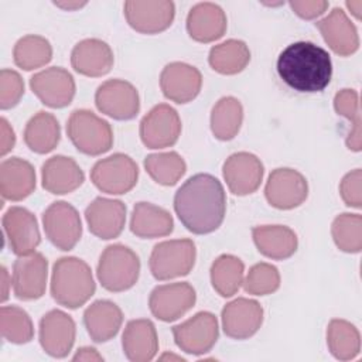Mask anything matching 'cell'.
Returning <instances> with one entry per match:
<instances>
[{"label":"cell","mask_w":362,"mask_h":362,"mask_svg":"<svg viewBox=\"0 0 362 362\" xmlns=\"http://www.w3.org/2000/svg\"><path fill=\"white\" fill-rule=\"evenodd\" d=\"M113 51L102 40L86 38L79 41L71 52L72 68L85 76H103L113 66Z\"/></svg>","instance_id":"cb8c5ba5"},{"label":"cell","mask_w":362,"mask_h":362,"mask_svg":"<svg viewBox=\"0 0 362 362\" xmlns=\"http://www.w3.org/2000/svg\"><path fill=\"white\" fill-rule=\"evenodd\" d=\"M123 10L129 25L141 34H157L167 30L175 16V6L168 0H129Z\"/></svg>","instance_id":"2e32d148"},{"label":"cell","mask_w":362,"mask_h":362,"mask_svg":"<svg viewBox=\"0 0 362 362\" xmlns=\"http://www.w3.org/2000/svg\"><path fill=\"white\" fill-rule=\"evenodd\" d=\"M3 229L11 252L17 256L30 255L41 242L35 216L23 206H11L3 215Z\"/></svg>","instance_id":"e0dca14e"},{"label":"cell","mask_w":362,"mask_h":362,"mask_svg":"<svg viewBox=\"0 0 362 362\" xmlns=\"http://www.w3.org/2000/svg\"><path fill=\"white\" fill-rule=\"evenodd\" d=\"M276 66L280 79L288 88L303 93L324 90L332 76L329 54L311 41L287 45L280 52Z\"/></svg>","instance_id":"7a4b0ae2"},{"label":"cell","mask_w":362,"mask_h":362,"mask_svg":"<svg viewBox=\"0 0 362 362\" xmlns=\"http://www.w3.org/2000/svg\"><path fill=\"white\" fill-rule=\"evenodd\" d=\"M0 133H1L0 153H1V156H6L16 144V134L4 117L0 119Z\"/></svg>","instance_id":"bcb514c9"},{"label":"cell","mask_w":362,"mask_h":362,"mask_svg":"<svg viewBox=\"0 0 362 362\" xmlns=\"http://www.w3.org/2000/svg\"><path fill=\"white\" fill-rule=\"evenodd\" d=\"M290 7L298 17H301L304 20H313L327 11L328 1H325V0H293V1H290Z\"/></svg>","instance_id":"f6af8a7d"},{"label":"cell","mask_w":362,"mask_h":362,"mask_svg":"<svg viewBox=\"0 0 362 362\" xmlns=\"http://www.w3.org/2000/svg\"><path fill=\"white\" fill-rule=\"evenodd\" d=\"M96 274L102 287L107 291L119 293L129 290L139 279L140 259L124 245H109L99 257Z\"/></svg>","instance_id":"277c9868"},{"label":"cell","mask_w":362,"mask_h":362,"mask_svg":"<svg viewBox=\"0 0 362 362\" xmlns=\"http://www.w3.org/2000/svg\"><path fill=\"white\" fill-rule=\"evenodd\" d=\"M1 277H3V296H1V301H6L7 297H8V291H7V287H8V274H7V270L6 267H1Z\"/></svg>","instance_id":"f907efd6"},{"label":"cell","mask_w":362,"mask_h":362,"mask_svg":"<svg viewBox=\"0 0 362 362\" xmlns=\"http://www.w3.org/2000/svg\"><path fill=\"white\" fill-rule=\"evenodd\" d=\"M74 361H103V356L92 346H82L76 351Z\"/></svg>","instance_id":"7dc6e473"},{"label":"cell","mask_w":362,"mask_h":362,"mask_svg":"<svg viewBox=\"0 0 362 362\" xmlns=\"http://www.w3.org/2000/svg\"><path fill=\"white\" fill-rule=\"evenodd\" d=\"M226 14L215 3H198L187 16V31L198 42L219 40L226 31Z\"/></svg>","instance_id":"4316f807"},{"label":"cell","mask_w":362,"mask_h":362,"mask_svg":"<svg viewBox=\"0 0 362 362\" xmlns=\"http://www.w3.org/2000/svg\"><path fill=\"white\" fill-rule=\"evenodd\" d=\"M197 257L195 243L191 239H173L157 243L150 255L148 266L157 280H170L187 276Z\"/></svg>","instance_id":"8992f818"},{"label":"cell","mask_w":362,"mask_h":362,"mask_svg":"<svg viewBox=\"0 0 362 362\" xmlns=\"http://www.w3.org/2000/svg\"><path fill=\"white\" fill-rule=\"evenodd\" d=\"M202 86L201 72L185 62H171L160 75V88L164 96L175 103H188L197 98Z\"/></svg>","instance_id":"44dd1931"},{"label":"cell","mask_w":362,"mask_h":362,"mask_svg":"<svg viewBox=\"0 0 362 362\" xmlns=\"http://www.w3.org/2000/svg\"><path fill=\"white\" fill-rule=\"evenodd\" d=\"M327 345L334 358L339 361L355 359L361 351L359 331L349 321L334 318L327 328Z\"/></svg>","instance_id":"e575fe53"},{"label":"cell","mask_w":362,"mask_h":362,"mask_svg":"<svg viewBox=\"0 0 362 362\" xmlns=\"http://www.w3.org/2000/svg\"><path fill=\"white\" fill-rule=\"evenodd\" d=\"M253 242L257 250L266 257L283 260L297 250V235L284 225H260L252 229Z\"/></svg>","instance_id":"f546056e"},{"label":"cell","mask_w":362,"mask_h":362,"mask_svg":"<svg viewBox=\"0 0 362 362\" xmlns=\"http://www.w3.org/2000/svg\"><path fill=\"white\" fill-rule=\"evenodd\" d=\"M144 168L147 174L160 185H174L185 174L187 164L184 158L175 151L154 153L144 158Z\"/></svg>","instance_id":"74e56055"},{"label":"cell","mask_w":362,"mask_h":362,"mask_svg":"<svg viewBox=\"0 0 362 362\" xmlns=\"http://www.w3.org/2000/svg\"><path fill=\"white\" fill-rule=\"evenodd\" d=\"M54 4L64 10H76L86 4V1H54Z\"/></svg>","instance_id":"c3c4849f"},{"label":"cell","mask_w":362,"mask_h":362,"mask_svg":"<svg viewBox=\"0 0 362 362\" xmlns=\"http://www.w3.org/2000/svg\"><path fill=\"white\" fill-rule=\"evenodd\" d=\"M44 232L48 240L61 250H71L82 235L78 211L65 201L52 202L42 214Z\"/></svg>","instance_id":"ba28073f"},{"label":"cell","mask_w":362,"mask_h":362,"mask_svg":"<svg viewBox=\"0 0 362 362\" xmlns=\"http://www.w3.org/2000/svg\"><path fill=\"white\" fill-rule=\"evenodd\" d=\"M61 139L59 123L54 115L40 110L25 124L24 143L27 147L38 154L52 151Z\"/></svg>","instance_id":"1f68e13d"},{"label":"cell","mask_w":362,"mask_h":362,"mask_svg":"<svg viewBox=\"0 0 362 362\" xmlns=\"http://www.w3.org/2000/svg\"><path fill=\"white\" fill-rule=\"evenodd\" d=\"M228 188L235 195H249L255 192L264 174L260 158L247 151L233 153L226 158L222 167Z\"/></svg>","instance_id":"ac0fdd59"},{"label":"cell","mask_w":362,"mask_h":362,"mask_svg":"<svg viewBox=\"0 0 362 362\" xmlns=\"http://www.w3.org/2000/svg\"><path fill=\"white\" fill-rule=\"evenodd\" d=\"M243 262L233 255H221L211 266V283L222 297H232L243 283Z\"/></svg>","instance_id":"d590c367"},{"label":"cell","mask_w":362,"mask_h":362,"mask_svg":"<svg viewBox=\"0 0 362 362\" xmlns=\"http://www.w3.org/2000/svg\"><path fill=\"white\" fill-rule=\"evenodd\" d=\"M250 61V51L240 40H226L214 45L208 62L211 68L222 75H235L246 68Z\"/></svg>","instance_id":"836d02e7"},{"label":"cell","mask_w":362,"mask_h":362,"mask_svg":"<svg viewBox=\"0 0 362 362\" xmlns=\"http://www.w3.org/2000/svg\"><path fill=\"white\" fill-rule=\"evenodd\" d=\"M328 47L341 57H348L358 51L359 37L356 27L341 7H334L331 13L315 24Z\"/></svg>","instance_id":"603a6c76"},{"label":"cell","mask_w":362,"mask_h":362,"mask_svg":"<svg viewBox=\"0 0 362 362\" xmlns=\"http://www.w3.org/2000/svg\"><path fill=\"white\" fill-rule=\"evenodd\" d=\"M242 284L249 294L267 296L280 287V273L270 263H257L249 269Z\"/></svg>","instance_id":"b9f144b4"},{"label":"cell","mask_w":362,"mask_h":362,"mask_svg":"<svg viewBox=\"0 0 362 362\" xmlns=\"http://www.w3.org/2000/svg\"><path fill=\"white\" fill-rule=\"evenodd\" d=\"M334 109L338 115L344 116L351 123V130L345 140L346 147L352 151L362 148V130H361V109L359 96L355 89H341L334 98Z\"/></svg>","instance_id":"f35d334b"},{"label":"cell","mask_w":362,"mask_h":362,"mask_svg":"<svg viewBox=\"0 0 362 362\" xmlns=\"http://www.w3.org/2000/svg\"><path fill=\"white\" fill-rule=\"evenodd\" d=\"M160 359H161V361H164V359H177V361H180V359H181V361H184V359H182L181 356H175V355H168V354H164V355H163V356H161Z\"/></svg>","instance_id":"816d5d0a"},{"label":"cell","mask_w":362,"mask_h":362,"mask_svg":"<svg viewBox=\"0 0 362 362\" xmlns=\"http://www.w3.org/2000/svg\"><path fill=\"white\" fill-rule=\"evenodd\" d=\"M95 103L99 112L116 120H130L140 110L137 89L123 79H109L99 85Z\"/></svg>","instance_id":"30bf717a"},{"label":"cell","mask_w":362,"mask_h":362,"mask_svg":"<svg viewBox=\"0 0 362 362\" xmlns=\"http://www.w3.org/2000/svg\"><path fill=\"white\" fill-rule=\"evenodd\" d=\"M24 95V82L18 72L1 69L0 72V107L3 110L14 107Z\"/></svg>","instance_id":"7bdbcfd3"},{"label":"cell","mask_w":362,"mask_h":362,"mask_svg":"<svg viewBox=\"0 0 362 362\" xmlns=\"http://www.w3.org/2000/svg\"><path fill=\"white\" fill-rule=\"evenodd\" d=\"M122 346L126 358L132 362L151 361L158 351L154 324L146 318L129 321L122 335Z\"/></svg>","instance_id":"484cf974"},{"label":"cell","mask_w":362,"mask_h":362,"mask_svg":"<svg viewBox=\"0 0 362 362\" xmlns=\"http://www.w3.org/2000/svg\"><path fill=\"white\" fill-rule=\"evenodd\" d=\"M332 239L337 247L346 253H358L362 249V216L359 214H341L331 225Z\"/></svg>","instance_id":"60d3db41"},{"label":"cell","mask_w":362,"mask_h":362,"mask_svg":"<svg viewBox=\"0 0 362 362\" xmlns=\"http://www.w3.org/2000/svg\"><path fill=\"white\" fill-rule=\"evenodd\" d=\"M1 337L11 344H27L34 337V327L27 311L17 305H4L0 310Z\"/></svg>","instance_id":"ab89813d"},{"label":"cell","mask_w":362,"mask_h":362,"mask_svg":"<svg viewBox=\"0 0 362 362\" xmlns=\"http://www.w3.org/2000/svg\"><path fill=\"white\" fill-rule=\"evenodd\" d=\"M139 178V167L132 157L115 153L95 163L90 170V180L98 189L112 195L129 192Z\"/></svg>","instance_id":"52a82bcc"},{"label":"cell","mask_w":362,"mask_h":362,"mask_svg":"<svg viewBox=\"0 0 362 362\" xmlns=\"http://www.w3.org/2000/svg\"><path fill=\"white\" fill-rule=\"evenodd\" d=\"M96 284L92 270L79 257H61L54 263L51 276V296L62 307L78 308L95 293Z\"/></svg>","instance_id":"3957f363"},{"label":"cell","mask_w":362,"mask_h":362,"mask_svg":"<svg viewBox=\"0 0 362 362\" xmlns=\"http://www.w3.org/2000/svg\"><path fill=\"white\" fill-rule=\"evenodd\" d=\"M346 7L351 10V13L355 16L356 20L361 18V11H362V1L361 0H351V1H346L345 3Z\"/></svg>","instance_id":"681fc988"},{"label":"cell","mask_w":362,"mask_h":362,"mask_svg":"<svg viewBox=\"0 0 362 362\" xmlns=\"http://www.w3.org/2000/svg\"><path fill=\"white\" fill-rule=\"evenodd\" d=\"M48 262L44 255L33 252L18 256L13 264L11 284L14 296L20 300H37L42 297L47 287Z\"/></svg>","instance_id":"7c38bea8"},{"label":"cell","mask_w":362,"mask_h":362,"mask_svg":"<svg viewBox=\"0 0 362 362\" xmlns=\"http://www.w3.org/2000/svg\"><path fill=\"white\" fill-rule=\"evenodd\" d=\"M174 229V221L170 212L150 202H137L132 212L130 230L141 239L167 236Z\"/></svg>","instance_id":"4dcf8cb0"},{"label":"cell","mask_w":362,"mask_h":362,"mask_svg":"<svg viewBox=\"0 0 362 362\" xmlns=\"http://www.w3.org/2000/svg\"><path fill=\"white\" fill-rule=\"evenodd\" d=\"M13 58L14 64L24 71L37 69L51 61L52 47L47 38L30 34L16 42L13 49Z\"/></svg>","instance_id":"8d00e7d4"},{"label":"cell","mask_w":362,"mask_h":362,"mask_svg":"<svg viewBox=\"0 0 362 362\" xmlns=\"http://www.w3.org/2000/svg\"><path fill=\"white\" fill-rule=\"evenodd\" d=\"M174 211L181 223L195 235L216 230L226 212V197L221 181L205 173L189 177L174 195Z\"/></svg>","instance_id":"6da1fadb"},{"label":"cell","mask_w":362,"mask_h":362,"mask_svg":"<svg viewBox=\"0 0 362 362\" xmlns=\"http://www.w3.org/2000/svg\"><path fill=\"white\" fill-rule=\"evenodd\" d=\"M66 133L76 150L88 156L103 154L113 144L110 124L88 109H78L71 113Z\"/></svg>","instance_id":"5b68a950"},{"label":"cell","mask_w":362,"mask_h":362,"mask_svg":"<svg viewBox=\"0 0 362 362\" xmlns=\"http://www.w3.org/2000/svg\"><path fill=\"white\" fill-rule=\"evenodd\" d=\"M30 88L45 106L52 109L68 106L75 96V81L61 66L45 68L34 74L30 78Z\"/></svg>","instance_id":"9a60e30c"},{"label":"cell","mask_w":362,"mask_h":362,"mask_svg":"<svg viewBox=\"0 0 362 362\" xmlns=\"http://www.w3.org/2000/svg\"><path fill=\"white\" fill-rule=\"evenodd\" d=\"M35 189V170L27 160L11 157L0 164V192L4 199L21 201Z\"/></svg>","instance_id":"83f0119b"},{"label":"cell","mask_w":362,"mask_h":362,"mask_svg":"<svg viewBox=\"0 0 362 362\" xmlns=\"http://www.w3.org/2000/svg\"><path fill=\"white\" fill-rule=\"evenodd\" d=\"M218 334V320L209 311H199L189 320L173 327L177 346L191 355H202L211 351Z\"/></svg>","instance_id":"9c48e42d"},{"label":"cell","mask_w":362,"mask_h":362,"mask_svg":"<svg viewBox=\"0 0 362 362\" xmlns=\"http://www.w3.org/2000/svg\"><path fill=\"white\" fill-rule=\"evenodd\" d=\"M123 322V313L109 300L92 303L83 313V324L95 342H106L116 337Z\"/></svg>","instance_id":"f1b7e54d"},{"label":"cell","mask_w":362,"mask_h":362,"mask_svg":"<svg viewBox=\"0 0 362 362\" xmlns=\"http://www.w3.org/2000/svg\"><path fill=\"white\" fill-rule=\"evenodd\" d=\"M75 321L61 310L48 311L40 321V344L54 358H64L69 354L75 342Z\"/></svg>","instance_id":"d6986e66"},{"label":"cell","mask_w":362,"mask_h":362,"mask_svg":"<svg viewBox=\"0 0 362 362\" xmlns=\"http://www.w3.org/2000/svg\"><path fill=\"white\" fill-rule=\"evenodd\" d=\"M197 294L187 281L157 286L148 298L151 314L164 322H171L182 317L195 304Z\"/></svg>","instance_id":"5bb4252c"},{"label":"cell","mask_w":362,"mask_h":362,"mask_svg":"<svg viewBox=\"0 0 362 362\" xmlns=\"http://www.w3.org/2000/svg\"><path fill=\"white\" fill-rule=\"evenodd\" d=\"M181 119L167 103L156 105L140 122V139L147 148H165L177 143Z\"/></svg>","instance_id":"8fae6325"},{"label":"cell","mask_w":362,"mask_h":362,"mask_svg":"<svg viewBox=\"0 0 362 362\" xmlns=\"http://www.w3.org/2000/svg\"><path fill=\"white\" fill-rule=\"evenodd\" d=\"M85 180L83 171L76 161L66 156H54L42 164V187L55 195H64L75 191Z\"/></svg>","instance_id":"d4e9b609"},{"label":"cell","mask_w":362,"mask_h":362,"mask_svg":"<svg viewBox=\"0 0 362 362\" xmlns=\"http://www.w3.org/2000/svg\"><path fill=\"white\" fill-rule=\"evenodd\" d=\"M362 171L355 168L351 173L345 174L339 184V194L342 201L352 208L362 206Z\"/></svg>","instance_id":"ee69618b"},{"label":"cell","mask_w":362,"mask_h":362,"mask_svg":"<svg viewBox=\"0 0 362 362\" xmlns=\"http://www.w3.org/2000/svg\"><path fill=\"white\" fill-rule=\"evenodd\" d=\"M85 219L90 233L99 239L117 238L126 222V205L119 199L95 198L85 209Z\"/></svg>","instance_id":"7402d4cb"},{"label":"cell","mask_w":362,"mask_h":362,"mask_svg":"<svg viewBox=\"0 0 362 362\" xmlns=\"http://www.w3.org/2000/svg\"><path fill=\"white\" fill-rule=\"evenodd\" d=\"M223 332L233 339H246L255 335L263 322V308L252 298L238 297L222 308Z\"/></svg>","instance_id":"ffe728a7"},{"label":"cell","mask_w":362,"mask_h":362,"mask_svg":"<svg viewBox=\"0 0 362 362\" xmlns=\"http://www.w3.org/2000/svg\"><path fill=\"white\" fill-rule=\"evenodd\" d=\"M308 195L305 177L293 168H276L270 173L264 197L277 209H293L301 205Z\"/></svg>","instance_id":"4fadbf2b"},{"label":"cell","mask_w":362,"mask_h":362,"mask_svg":"<svg viewBox=\"0 0 362 362\" xmlns=\"http://www.w3.org/2000/svg\"><path fill=\"white\" fill-rule=\"evenodd\" d=\"M243 122L242 103L233 96L221 98L211 112V130L218 140H232Z\"/></svg>","instance_id":"d6a6232c"}]
</instances>
